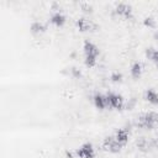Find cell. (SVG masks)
Here are the masks:
<instances>
[{
	"mask_svg": "<svg viewBox=\"0 0 158 158\" xmlns=\"http://www.w3.org/2000/svg\"><path fill=\"white\" fill-rule=\"evenodd\" d=\"M114 137L118 143L125 146L127 143V141H128V131H127V128H118Z\"/></svg>",
	"mask_w": 158,
	"mask_h": 158,
	"instance_id": "obj_9",
	"label": "cell"
},
{
	"mask_svg": "<svg viewBox=\"0 0 158 158\" xmlns=\"http://www.w3.org/2000/svg\"><path fill=\"white\" fill-rule=\"evenodd\" d=\"M144 99H146L148 102L153 104V105H158V93H157L156 90H153V89L146 90V93H144Z\"/></svg>",
	"mask_w": 158,
	"mask_h": 158,
	"instance_id": "obj_11",
	"label": "cell"
},
{
	"mask_svg": "<svg viewBox=\"0 0 158 158\" xmlns=\"http://www.w3.org/2000/svg\"><path fill=\"white\" fill-rule=\"evenodd\" d=\"M65 156H67V158H75L77 156H75V152H70V151H67L65 152Z\"/></svg>",
	"mask_w": 158,
	"mask_h": 158,
	"instance_id": "obj_21",
	"label": "cell"
},
{
	"mask_svg": "<svg viewBox=\"0 0 158 158\" xmlns=\"http://www.w3.org/2000/svg\"><path fill=\"white\" fill-rule=\"evenodd\" d=\"M143 23H144V26H147V27H151V28L156 26V21H154V19H153V17H151V16L146 17V19L143 20Z\"/></svg>",
	"mask_w": 158,
	"mask_h": 158,
	"instance_id": "obj_17",
	"label": "cell"
},
{
	"mask_svg": "<svg viewBox=\"0 0 158 158\" xmlns=\"http://www.w3.org/2000/svg\"><path fill=\"white\" fill-rule=\"evenodd\" d=\"M94 105L96 109L99 110H104L107 106V100H106V95L102 94H95L94 95Z\"/></svg>",
	"mask_w": 158,
	"mask_h": 158,
	"instance_id": "obj_8",
	"label": "cell"
},
{
	"mask_svg": "<svg viewBox=\"0 0 158 158\" xmlns=\"http://www.w3.org/2000/svg\"><path fill=\"white\" fill-rule=\"evenodd\" d=\"M30 31H31V33H33V35H41V33H43V32L46 31V26H44L42 22H40V21H35V22L31 23Z\"/></svg>",
	"mask_w": 158,
	"mask_h": 158,
	"instance_id": "obj_12",
	"label": "cell"
},
{
	"mask_svg": "<svg viewBox=\"0 0 158 158\" xmlns=\"http://www.w3.org/2000/svg\"><path fill=\"white\" fill-rule=\"evenodd\" d=\"M146 57L148 59H151L153 63H156V65H158V49L147 48L146 49Z\"/></svg>",
	"mask_w": 158,
	"mask_h": 158,
	"instance_id": "obj_14",
	"label": "cell"
},
{
	"mask_svg": "<svg viewBox=\"0 0 158 158\" xmlns=\"http://www.w3.org/2000/svg\"><path fill=\"white\" fill-rule=\"evenodd\" d=\"M74 152H75V156L78 158H95V149H94V146L90 142H86V143L81 144Z\"/></svg>",
	"mask_w": 158,
	"mask_h": 158,
	"instance_id": "obj_3",
	"label": "cell"
},
{
	"mask_svg": "<svg viewBox=\"0 0 158 158\" xmlns=\"http://www.w3.org/2000/svg\"><path fill=\"white\" fill-rule=\"evenodd\" d=\"M153 38H154V40H157V41H158V30H157V31H156V32H154V33H153Z\"/></svg>",
	"mask_w": 158,
	"mask_h": 158,
	"instance_id": "obj_22",
	"label": "cell"
},
{
	"mask_svg": "<svg viewBox=\"0 0 158 158\" xmlns=\"http://www.w3.org/2000/svg\"><path fill=\"white\" fill-rule=\"evenodd\" d=\"M81 9H83V11H85V12H90V11H91V5H89V4H83V5H81Z\"/></svg>",
	"mask_w": 158,
	"mask_h": 158,
	"instance_id": "obj_19",
	"label": "cell"
},
{
	"mask_svg": "<svg viewBox=\"0 0 158 158\" xmlns=\"http://www.w3.org/2000/svg\"><path fill=\"white\" fill-rule=\"evenodd\" d=\"M77 26H78V28H79L80 31H83V32L90 31V30H93V28L96 27V25H94L90 20H88V19H85V17L78 19V20H77Z\"/></svg>",
	"mask_w": 158,
	"mask_h": 158,
	"instance_id": "obj_7",
	"label": "cell"
},
{
	"mask_svg": "<svg viewBox=\"0 0 158 158\" xmlns=\"http://www.w3.org/2000/svg\"><path fill=\"white\" fill-rule=\"evenodd\" d=\"M106 100H107V106L112 107V109H116V110H121L123 106H125V101H123V98L118 94H115V93H109L106 94Z\"/></svg>",
	"mask_w": 158,
	"mask_h": 158,
	"instance_id": "obj_5",
	"label": "cell"
},
{
	"mask_svg": "<svg viewBox=\"0 0 158 158\" xmlns=\"http://www.w3.org/2000/svg\"><path fill=\"white\" fill-rule=\"evenodd\" d=\"M136 146H137V148L141 149V151H148V149L151 148V143H149V141L146 139L144 137L138 138L137 142H136Z\"/></svg>",
	"mask_w": 158,
	"mask_h": 158,
	"instance_id": "obj_15",
	"label": "cell"
},
{
	"mask_svg": "<svg viewBox=\"0 0 158 158\" xmlns=\"http://www.w3.org/2000/svg\"><path fill=\"white\" fill-rule=\"evenodd\" d=\"M156 126H158V116H157V120H156Z\"/></svg>",
	"mask_w": 158,
	"mask_h": 158,
	"instance_id": "obj_23",
	"label": "cell"
},
{
	"mask_svg": "<svg viewBox=\"0 0 158 158\" xmlns=\"http://www.w3.org/2000/svg\"><path fill=\"white\" fill-rule=\"evenodd\" d=\"M110 79H111V81H114V83H120V81L122 80V74L118 73V72H114V73L110 75Z\"/></svg>",
	"mask_w": 158,
	"mask_h": 158,
	"instance_id": "obj_16",
	"label": "cell"
},
{
	"mask_svg": "<svg viewBox=\"0 0 158 158\" xmlns=\"http://www.w3.org/2000/svg\"><path fill=\"white\" fill-rule=\"evenodd\" d=\"M142 74V64L139 62H135L131 67V75L135 79H138Z\"/></svg>",
	"mask_w": 158,
	"mask_h": 158,
	"instance_id": "obj_13",
	"label": "cell"
},
{
	"mask_svg": "<svg viewBox=\"0 0 158 158\" xmlns=\"http://www.w3.org/2000/svg\"><path fill=\"white\" fill-rule=\"evenodd\" d=\"M122 147H123V144L118 143V142L115 139V137H112V136H107V137H105L104 141H102V148H104L105 151L111 152V153H118V152L122 149Z\"/></svg>",
	"mask_w": 158,
	"mask_h": 158,
	"instance_id": "obj_4",
	"label": "cell"
},
{
	"mask_svg": "<svg viewBox=\"0 0 158 158\" xmlns=\"http://www.w3.org/2000/svg\"><path fill=\"white\" fill-rule=\"evenodd\" d=\"M149 143H151V147H153V148H158V138H153V139H151Z\"/></svg>",
	"mask_w": 158,
	"mask_h": 158,
	"instance_id": "obj_20",
	"label": "cell"
},
{
	"mask_svg": "<svg viewBox=\"0 0 158 158\" xmlns=\"http://www.w3.org/2000/svg\"><path fill=\"white\" fill-rule=\"evenodd\" d=\"M115 12L127 20H131L132 19V7L130 5H127L126 2H120L116 5L115 7Z\"/></svg>",
	"mask_w": 158,
	"mask_h": 158,
	"instance_id": "obj_6",
	"label": "cell"
},
{
	"mask_svg": "<svg viewBox=\"0 0 158 158\" xmlns=\"http://www.w3.org/2000/svg\"><path fill=\"white\" fill-rule=\"evenodd\" d=\"M158 114L157 112H144L142 115L138 116L137 118V126L141 128H147V130H152L153 127H156V120H157Z\"/></svg>",
	"mask_w": 158,
	"mask_h": 158,
	"instance_id": "obj_2",
	"label": "cell"
},
{
	"mask_svg": "<svg viewBox=\"0 0 158 158\" xmlns=\"http://www.w3.org/2000/svg\"><path fill=\"white\" fill-rule=\"evenodd\" d=\"M51 22H52L54 26L60 27V26H63V25H64V22H65V16H64L62 12L56 11V12L51 16Z\"/></svg>",
	"mask_w": 158,
	"mask_h": 158,
	"instance_id": "obj_10",
	"label": "cell"
},
{
	"mask_svg": "<svg viewBox=\"0 0 158 158\" xmlns=\"http://www.w3.org/2000/svg\"><path fill=\"white\" fill-rule=\"evenodd\" d=\"M83 49H84V63H85V65L89 67V68L94 67L96 64V58L99 56V48L96 47V44H94L93 42L86 40V41H84Z\"/></svg>",
	"mask_w": 158,
	"mask_h": 158,
	"instance_id": "obj_1",
	"label": "cell"
},
{
	"mask_svg": "<svg viewBox=\"0 0 158 158\" xmlns=\"http://www.w3.org/2000/svg\"><path fill=\"white\" fill-rule=\"evenodd\" d=\"M70 72H72V75H73L74 78H77V79H79V78L81 77V72H80L78 68H75V67H73Z\"/></svg>",
	"mask_w": 158,
	"mask_h": 158,
	"instance_id": "obj_18",
	"label": "cell"
}]
</instances>
